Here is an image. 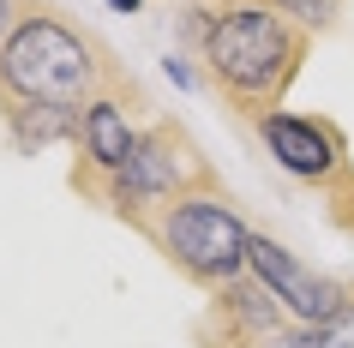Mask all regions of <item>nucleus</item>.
<instances>
[{
	"mask_svg": "<svg viewBox=\"0 0 354 348\" xmlns=\"http://www.w3.org/2000/svg\"><path fill=\"white\" fill-rule=\"evenodd\" d=\"M187 37L198 48L205 84L252 127L282 109V96L295 91L300 66L313 55V30L282 19L277 6H234L210 24H187Z\"/></svg>",
	"mask_w": 354,
	"mask_h": 348,
	"instance_id": "f257e3e1",
	"label": "nucleus"
},
{
	"mask_svg": "<svg viewBox=\"0 0 354 348\" xmlns=\"http://www.w3.org/2000/svg\"><path fill=\"white\" fill-rule=\"evenodd\" d=\"M127 84L114 55L91 30L66 24L60 12H24V24L0 48V102L24 109H55V114H84L96 96Z\"/></svg>",
	"mask_w": 354,
	"mask_h": 348,
	"instance_id": "f03ea898",
	"label": "nucleus"
},
{
	"mask_svg": "<svg viewBox=\"0 0 354 348\" xmlns=\"http://www.w3.org/2000/svg\"><path fill=\"white\" fill-rule=\"evenodd\" d=\"M145 240L205 294H216V289H228L234 276H246V258H252V228H246V217L234 210L228 186L180 192L174 204H162V210L145 222Z\"/></svg>",
	"mask_w": 354,
	"mask_h": 348,
	"instance_id": "7ed1b4c3",
	"label": "nucleus"
},
{
	"mask_svg": "<svg viewBox=\"0 0 354 348\" xmlns=\"http://www.w3.org/2000/svg\"><path fill=\"white\" fill-rule=\"evenodd\" d=\"M198 186H223L216 168H210V156L192 145V132L180 127V120H150L145 138H138V150H132V163L109 181L102 210H114L127 228L145 235V222L156 217L162 204H174L180 192H198Z\"/></svg>",
	"mask_w": 354,
	"mask_h": 348,
	"instance_id": "20e7f679",
	"label": "nucleus"
},
{
	"mask_svg": "<svg viewBox=\"0 0 354 348\" xmlns=\"http://www.w3.org/2000/svg\"><path fill=\"white\" fill-rule=\"evenodd\" d=\"M132 109H145V96H138V84H120V91L96 96L91 109L78 114V132H73V186L84 192L91 204L109 199V181L120 174V168L132 163V150H138V138H145V127L132 120Z\"/></svg>",
	"mask_w": 354,
	"mask_h": 348,
	"instance_id": "39448f33",
	"label": "nucleus"
},
{
	"mask_svg": "<svg viewBox=\"0 0 354 348\" xmlns=\"http://www.w3.org/2000/svg\"><path fill=\"white\" fill-rule=\"evenodd\" d=\"M259 145L270 150V163L282 174H295L306 186H342L348 181V145H342V132L330 120H318V114H264L259 127Z\"/></svg>",
	"mask_w": 354,
	"mask_h": 348,
	"instance_id": "423d86ee",
	"label": "nucleus"
},
{
	"mask_svg": "<svg viewBox=\"0 0 354 348\" xmlns=\"http://www.w3.org/2000/svg\"><path fill=\"white\" fill-rule=\"evenodd\" d=\"M246 271L277 294L282 312H288L295 324H324V318H336V312L348 306V294H354L348 282L313 271L306 258H295L288 246H277L270 235H252V258H246Z\"/></svg>",
	"mask_w": 354,
	"mask_h": 348,
	"instance_id": "0eeeda50",
	"label": "nucleus"
},
{
	"mask_svg": "<svg viewBox=\"0 0 354 348\" xmlns=\"http://www.w3.org/2000/svg\"><path fill=\"white\" fill-rule=\"evenodd\" d=\"M282 324H295L288 312H282V300L270 289H264L259 276L246 271L234 276L228 289L210 294V318H205V336L216 348H259L264 336H277Z\"/></svg>",
	"mask_w": 354,
	"mask_h": 348,
	"instance_id": "6e6552de",
	"label": "nucleus"
},
{
	"mask_svg": "<svg viewBox=\"0 0 354 348\" xmlns=\"http://www.w3.org/2000/svg\"><path fill=\"white\" fill-rule=\"evenodd\" d=\"M6 114V132H12V145L24 156H37V150L60 145V138H73L78 132V114H55V109H24V102H0Z\"/></svg>",
	"mask_w": 354,
	"mask_h": 348,
	"instance_id": "1a4fd4ad",
	"label": "nucleus"
},
{
	"mask_svg": "<svg viewBox=\"0 0 354 348\" xmlns=\"http://www.w3.org/2000/svg\"><path fill=\"white\" fill-rule=\"evenodd\" d=\"M282 19H295L300 30H313V37H324V30H336L342 24V0H270Z\"/></svg>",
	"mask_w": 354,
	"mask_h": 348,
	"instance_id": "9d476101",
	"label": "nucleus"
},
{
	"mask_svg": "<svg viewBox=\"0 0 354 348\" xmlns=\"http://www.w3.org/2000/svg\"><path fill=\"white\" fill-rule=\"evenodd\" d=\"M318 348H354V294H348V306L336 312V318H324V324H313Z\"/></svg>",
	"mask_w": 354,
	"mask_h": 348,
	"instance_id": "9b49d317",
	"label": "nucleus"
},
{
	"mask_svg": "<svg viewBox=\"0 0 354 348\" xmlns=\"http://www.w3.org/2000/svg\"><path fill=\"white\" fill-rule=\"evenodd\" d=\"M162 73L174 78V84H180V91H192V84H198V78H205V73H192V60H180V55H168V60H162Z\"/></svg>",
	"mask_w": 354,
	"mask_h": 348,
	"instance_id": "f8f14e48",
	"label": "nucleus"
},
{
	"mask_svg": "<svg viewBox=\"0 0 354 348\" xmlns=\"http://www.w3.org/2000/svg\"><path fill=\"white\" fill-rule=\"evenodd\" d=\"M24 24V0H0V48H6V37Z\"/></svg>",
	"mask_w": 354,
	"mask_h": 348,
	"instance_id": "ddd939ff",
	"label": "nucleus"
},
{
	"mask_svg": "<svg viewBox=\"0 0 354 348\" xmlns=\"http://www.w3.org/2000/svg\"><path fill=\"white\" fill-rule=\"evenodd\" d=\"M138 6H145V0H114V12H138Z\"/></svg>",
	"mask_w": 354,
	"mask_h": 348,
	"instance_id": "4468645a",
	"label": "nucleus"
}]
</instances>
